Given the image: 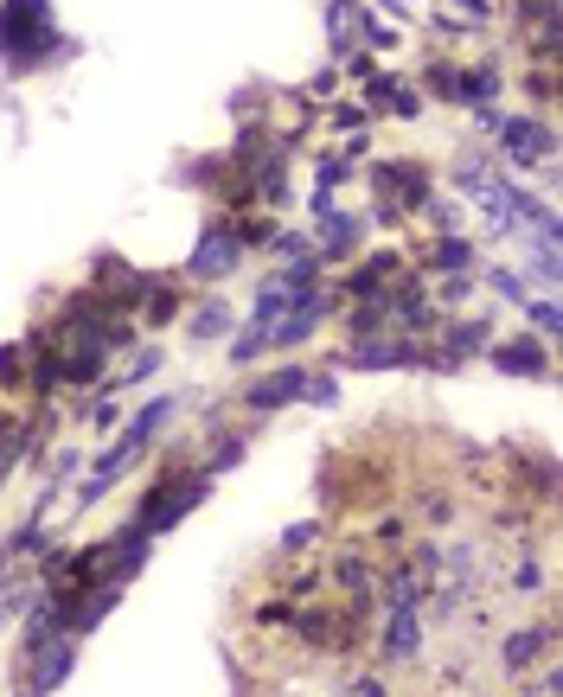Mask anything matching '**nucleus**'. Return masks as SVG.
Instances as JSON below:
<instances>
[{"label": "nucleus", "mask_w": 563, "mask_h": 697, "mask_svg": "<svg viewBox=\"0 0 563 697\" xmlns=\"http://www.w3.org/2000/svg\"><path fill=\"white\" fill-rule=\"evenodd\" d=\"M314 538H320V525H314V518H302V525H288V531H282V550H307Z\"/></svg>", "instance_id": "2eb2a0df"}, {"label": "nucleus", "mask_w": 563, "mask_h": 697, "mask_svg": "<svg viewBox=\"0 0 563 697\" xmlns=\"http://www.w3.org/2000/svg\"><path fill=\"white\" fill-rule=\"evenodd\" d=\"M358 231H365V218H339V211H327V218H320L327 257H346V243H358Z\"/></svg>", "instance_id": "9d476101"}, {"label": "nucleus", "mask_w": 563, "mask_h": 697, "mask_svg": "<svg viewBox=\"0 0 563 697\" xmlns=\"http://www.w3.org/2000/svg\"><path fill=\"white\" fill-rule=\"evenodd\" d=\"M237 461H244V436H225L218 448H211V455H205L199 474H225V467H237Z\"/></svg>", "instance_id": "9b49d317"}, {"label": "nucleus", "mask_w": 563, "mask_h": 697, "mask_svg": "<svg viewBox=\"0 0 563 697\" xmlns=\"http://www.w3.org/2000/svg\"><path fill=\"white\" fill-rule=\"evenodd\" d=\"M500 141H506V160H551V148H557V135L544 129V122H532V116H512V122H500Z\"/></svg>", "instance_id": "7ed1b4c3"}, {"label": "nucleus", "mask_w": 563, "mask_h": 697, "mask_svg": "<svg viewBox=\"0 0 563 697\" xmlns=\"http://www.w3.org/2000/svg\"><path fill=\"white\" fill-rule=\"evenodd\" d=\"M372 186H378V192H404V199H397L404 211H416L423 199H429V180H423L416 167H404V160H384V167H372Z\"/></svg>", "instance_id": "6e6552de"}, {"label": "nucleus", "mask_w": 563, "mask_h": 697, "mask_svg": "<svg viewBox=\"0 0 563 697\" xmlns=\"http://www.w3.org/2000/svg\"><path fill=\"white\" fill-rule=\"evenodd\" d=\"M518 308L537 320V333H557V301H551V295H544V301H518Z\"/></svg>", "instance_id": "4468645a"}, {"label": "nucleus", "mask_w": 563, "mask_h": 697, "mask_svg": "<svg viewBox=\"0 0 563 697\" xmlns=\"http://www.w3.org/2000/svg\"><path fill=\"white\" fill-rule=\"evenodd\" d=\"M192 333H199V339L230 333V313H225V308H199V313H192Z\"/></svg>", "instance_id": "ddd939ff"}, {"label": "nucleus", "mask_w": 563, "mask_h": 697, "mask_svg": "<svg viewBox=\"0 0 563 697\" xmlns=\"http://www.w3.org/2000/svg\"><path fill=\"white\" fill-rule=\"evenodd\" d=\"M551 640V627H525V634H506V646H500V666L506 671H525L537 666V646Z\"/></svg>", "instance_id": "1a4fd4ad"}, {"label": "nucleus", "mask_w": 563, "mask_h": 697, "mask_svg": "<svg viewBox=\"0 0 563 697\" xmlns=\"http://www.w3.org/2000/svg\"><path fill=\"white\" fill-rule=\"evenodd\" d=\"M0 436H7V416H0Z\"/></svg>", "instance_id": "b1692460"}, {"label": "nucleus", "mask_w": 563, "mask_h": 697, "mask_svg": "<svg viewBox=\"0 0 563 697\" xmlns=\"http://www.w3.org/2000/svg\"><path fill=\"white\" fill-rule=\"evenodd\" d=\"M423 646V615L416 608H391V634H384V666H409Z\"/></svg>", "instance_id": "0eeeda50"}, {"label": "nucleus", "mask_w": 563, "mask_h": 697, "mask_svg": "<svg viewBox=\"0 0 563 697\" xmlns=\"http://www.w3.org/2000/svg\"><path fill=\"white\" fill-rule=\"evenodd\" d=\"M20 697H46V691H20Z\"/></svg>", "instance_id": "5701e85b"}, {"label": "nucleus", "mask_w": 563, "mask_h": 697, "mask_svg": "<svg viewBox=\"0 0 563 697\" xmlns=\"http://www.w3.org/2000/svg\"><path fill=\"white\" fill-rule=\"evenodd\" d=\"M486 282L500 288V295H506V301H525V282H518V276H512V269H493V276H486Z\"/></svg>", "instance_id": "dca6fc26"}, {"label": "nucleus", "mask_w": 563, "mask_h": 697, "mask_svg": "<svg viewBox=\"0 0 563 697\" xmlns=\"http://www.w3.org/2000/svg\"><path fill=\"white\" fill-rule=\"evenodd\" d=\"M493 365L500 371H518V378H551V352L537 339H500L493 346Z\"/></svg>", "instance_id": "423d86ee"}, {"label": "nucleus", "mask_w": 563, "mask_h": 697, "mask_svg": "<svg viewBox=\"0 0 563 697\" xmlns=\"http://www.w3.org/2000/svg\"><path fill=\"white\" fill-rule=\"evenodd\" d=\"M302 390H307V365H282V371H269V378H256V385L244 390V404L263 416V410H282V404H295Z\"/></svg>", "instance_id": "20e7f679"}, {"label": "nucleus", "mask_w": 563, "mask_h": 697, "mask_svg": "<svg viewBox=\"0 0 563 697\" xmlns=\"http://www.w3.org/2000/svg\"><path fill=\"white\" fill-rule=\"evenodd\" d=\"M26 659H32V691L51 697L65 678H71V666H77V640H71V634H65V640H46V646H32Z\"/></svg>", "instance_id": "39448f33"}, {"label": "nucleus", "mask_w": 563, "mask_h": 697, "mask_svg": "<svg viewBox=\"0 0 563 697\" xmlns=\"http://www.w3.org/2000/svg\"><path fill=\"white\" fill-rule=\"evenodd\" d=\"M525 7H532V13L544 20V27H551V13H557V0H525Z\"/></svg>", "instance_id": "aec40b11"}, {"label": "nucleus", "mask_w": 563, "mask_h": 697, "mask_svg": "<svg viewBox=\"0 0 563 697\" xmlns=\"http://www.w3.org/2000/svg\"><path fill=\"white\" fill-rule=\"evenodd\" d=\"M537 583H544V569H537V564H518V569H512V589H537Z\"/></svg>", "instance_id": "f3484780"}, {"label": "nucleus", "mask_w": 563, "mask_h": 697, "mask_svg": "<svg viewBox=\"0 0 563 697\" xmlns=\"http://www.w3.org/2000/svg\"><path fill=\"white\" fill-rule=\"evenodd\" d=\"M435 262H442V269H467V262H474V243H467V237H442V243H435Z\"/></svg>", "instance_id": "f8f14e48"}, {"label": "nucleus", "mask_w": 563, "mask_h": 697, "mask_svg": "<svg viewBox=\"0 0 563 697\" xmlns=\"http://www.w3.org/2000/svg\"><path fill=\"white\" fill-rule=\"evenodd\" d=\"M58 32H51V0H0V58L13 71H39L58 58Z\"/></svg>", "instance_id": "f257e3e1"}, {"label": "nucleus", "mask_w": 563, "mask_h": 697, "mask_svg": "<svg viewBox=\"0 0 563 697\" xmlns=\"http://www.w3.org/2000/svg\"><path fill=\"white\" fill-rule=\"evenodd\" d=\"M13 461H20V455H13V441H0V480L13 474Z\"/></svg>", "instance_id": "412c9836"}, {"label": "nucleus", "mask_w": 563, "mask_h": 697, "mask_svg": "<svg viewBox=\"0 0 563 697\" xmlns=\"http://www.w3.org/2000/svg\"><path fill=\"white\" fill-rule=\"evenodd\" d=\"M116 422H122V404H116V397H102V404H97V429H116Z\"/></svg>", "instance_id": "a211bd4d"}, {"label": "nucleus", "mask_w": 563, "mask_h": 697, "mask_svg": "<svg viewBox=\"0 0 563 697\" xmlns=\"http://www.w3.org/2000/svg\"><path fill=\"white\" fill-rule=\"evenodd\" d=\"M358 697H384V685H378V678H365V685H358Z\"/></svg>", "instance_id": "4be33fe9"}, {"label": "nucleus", "mask_w": 563, "mask_h": 697, "mask_svg": "<svg viewBox=\"0 0 563 697\" xmlns=\"http://www.w3.org/2000/svg\"><path fill=\"white\" fill-rule=\"evenodd\" d=\"M154 359H160V352H141V359H135V365L122 371V385H135V378H148V371H154Z\"/></svg>", "instance_id": "6ab92c4d"}, {"label": "nucleus", "mask_w": 563, "mask_h": 697, "mask_svg": "<svg viewBox=\"0 0 563 697\" xmlns=\"http://www.w3.org/2000/svg\"><path fill=\"white\" fill-rule=\"evenodd\" d=\"M237 262H244V243H237V231H230V225H211V231L199 237V250H192V262H186V269H192L199 282H225Z\"/></svg>", "instance_id": "f03ea898"}]
</instances>
